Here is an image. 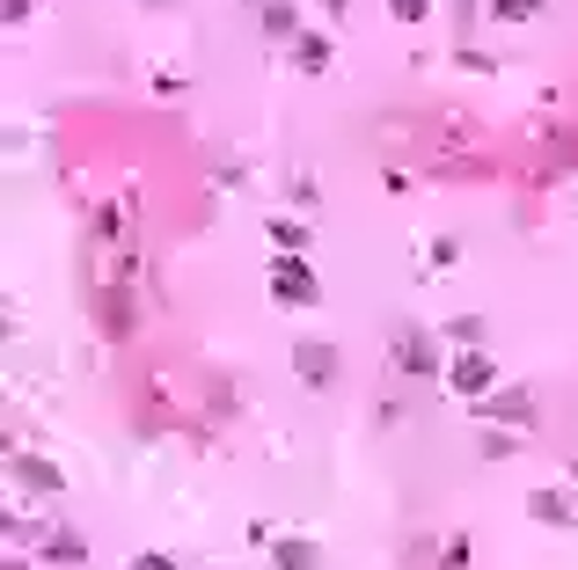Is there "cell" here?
<instances>
[{
  "mask_svg": "<svg viewBox=\"0 0 578 570\" xmlns=\"http://www.w3.org/2000/svg\"><path fill=\"white\" fill-rule=\"evenodd\" d=\"M527 512L549 519V527H578V504L564 498V490H535V498H527Z\"/></svg>",
  "mask_w": 578,
  "mask_h": 570,
  "instance_id": "52a82bcc",
  "label": "cell"
},
{
  "mask_svg": "<svg viewBox=\"0 0 578 570\" xmlns=\"http://www.w3.org/2000/svg\"><path fill=\"white\" fill-rule=\"evenodd\" d=\"M491 16L498 22H535L542 16V0H491Z\"/></svg>",
  "mask_w": 578,
  "mask_h": 570,
  "instance_id": "7c38bea8",
  "label": "cell"
},
{
  "mask_svg": "<svg viewBox=\"0 0 578 570\" xmlns=\"http://www.w3.org/2000/svg\"><path fill=\"white\" fill-rule=\"evenodd\" d=\"M293 67H300V73H322V67H330V37L300 30V37H293Z\"/></svg>",
  "mask_w": 578,
  "mask_h": 570,
  "instance_id": "30bf717a",
  "label": "cell"
},
{
  "mask_svg": "<svg viewBox=\"0 0 578 570\" xmlns=\"http://www.w3.org/2000/svg\"><path fill=\"white\" fill-rule=\"evenodd\" d=\"M257 22H263V37H300V8L293 0H263Z\"/></svg>",
  "mask_w": 578,
  "mask_h": 570,
  "instance_id": "9c48e42d",
  "label": "cell"
},
{
  "mask_svg": "<svg viewBox=\"0 0 578 570\" xmlns=\"http://www.w3.org/2000/svg\"><path fill=\"white\" fill-rule=\"evenodd\" d=\"M44 556H52V563H88V541L73 534V527H59V534L44 541Z\"/></svg>",
  "mask_w": 578,
  "mask_h": 570,
  "instance_id": "8fae6325",
  "label": "cell"
},
{
  "mask_svg": "<svg viewBox=\"0 0 578 570\" xmlns=\"http://www.w3.org/2000/svg\"><path fill=\"white\" fill-rule=\"evenodd\" d=\"M271 563L279 570H322V549L316 541H300V534H286V541H271Z\"/></svg>",
  "mask_w": 578,
  "mask_h": 570,
  "instance_id": "8992f818",
  "label": "cell"
},
{
  "mask_svg": "<svg viewBox=\"0 0 578 570\" xmlns=\"http://www.w3.org/2000/svg\"><path fill=\"white\" fill-rule=\"evenodd\" d=\"M388 16H396V22H425V16H432V0H388Z\"/></svg>",
  "mask_w": 578,
  "mask_h": 570,
  "instance_id": "9a60e30c",
  "label": "cell"
},
{
  "mask_svg": "<svg viewBox=\"0 0 578 570\" xmlns=\"http://www.w3.org/2000/svg\"><path fill=\"white\" fill-rule=\"evenodd\" d=\"M447 388H455V396H476V402H484V396L498 388V366H491V351H484V344H469L461 359H447Z\"/></svg>",
  "mask_w": 578,
  "mask_h": 570,
  "instance_id": "3957f363",
  "label": "cell"
},
{
  "mask_svg": "<svg viewBox=\"0 0 578 570\" xmlns=\"http://www.w3.org/2000/svg\"><path fill=\"white\" fill-rule=\"evenodd\" d=\"M447 337H455V344H484V314H455Z\"/></svg>",
  "mask_w": 578,
  "mask_h": 570,
  "instance_id": "5bb4252c",
  "label": "cell"
},
{
  "mask_svg": "<svg viewBox=\"0 0 578 570\" xmlns=\"http://www.w3.org/2000/svg\"><path fill=\"white\" fill-rule=\"evenodd\" d=\"M293 373L308 388H330L337 380V344H293Z\"/></svg>",
  "mask_w": 578,
  "mask_h": 570,
  "instance_id": "277c9868",
  "label": "cell"
},
{
  "mask_svg": "<svg viewBox=\"0 0 578 570\" xmlns=\"http://www.w3.org/2000/svg\"><path fill=\"white\" fill-rule=\"evenodd\" d=\"M271 242H279V249H293V257H300V249H308V227H300V220H271Z\"/></svg>",
  "mask_w": 578,
  "mask_h": 570,
  "instance_id": "4fadbf2b",
  "label": "cell"
},
{
  "mask_svg": "<svg viewBox=\"0 0 578 570\" xmlns=\"http://www.w3.org/2000/svg\"><path fill=\"white\" fill-rule=\"evenodd\" d=\"M271 293H279L286 308H316V300H322V278L308 271V263H300L293 249H286V257L271 263Z\"/></svg>",
  "mask_w": 578,
  "mask_h": 570,
  "instance_id": "7a4b0ae2",
  "label": "cell"
},
{
  "mask_svg": "<svg viewBox=\"0 0 578 570\" xmlns=\"http://www.w3.org/2000/svg\"><path fill=\"white\" fill-rule=\"evenodd\" d=\"M527 417H535V402H527V396H498V388L484 396V424H527Z\"/></svg>",
  "mask_w": 578,
  "mask_h": 570,
  "instance_id": "ba28073f",
  "label": "cell"
},
{
  "mask_svg": "<svg viewBox=\"0 0 578 570\" xmlns=\"http://www.w3.org/2000/svg\"><path fill=\"white\" fill-rule=\"evenodd\" d=\"M388 359H396V373H403V380H432V373H447V366H439L432 329H425V322H403V329H396V337H388Z\"/></svg>",
  "mask_w": 578,
  "mask_h": 570,
  "instance_id": "6da1fadb",
  "label": "cell"
},
{
  "mask_svg": "<svg viewBox=\"0 0 578 570\" xmlns=\"http://www.w3.org/2000/svg\"><path fill=\"white\" fill-rule=\"evenodd\" d=\"M16 483L22 490H37V498H52V490H67V476H59L44 453H16Z\"/></svg>",
  "mask_w": 578,
  "mask_h": 570,
  "instance_id": "5b68a950",
  "label": "cell"
}]
</instances>
